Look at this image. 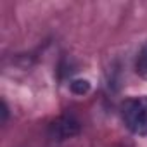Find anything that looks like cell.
<instances>
[{
    "mask_svg": "<svg viewBox=\"0 0 147 147\" xmlns=\"http://www.w3.org/2000/svg\"><path fill=\"white\" fill-rule=\"evenodd\" d=\"M125 126L135 135H147V95L131 97L121 106Z\"/></svg>",
    "mask_w": 147,
    "mask_h": 147,
    "instance_id": "cell-1",
    "label": "cell"
},
{
    "mask_svg": "<svg viewBox=\"0 0 147 147\" xmlns=\"http://www.w3.org/2000/svg\"><path fill=\"white\" fill-rule=\"evenodd\" d=\"M49 133L54 140H66V138H71L80 133V121L71 116V114H64V116H59L55 121L50 123L49 126Z\"/></svg>",
    "mask_w": 147,
    "mask_h": 147,
    "instance_id": "cell-2",
    "label": "cell"
},
{
    "mask_svg": "<svg viewBox=\"0 0 147 147\" xmlns=\"http://www.w3.org/2000/svg\"><path fill=\"white\" fill-rule=\"evenodd\" d=\"M135 71L137 75L147 80V42L142 45V49L137 54V61H135Z\"/></svg>",
    "mask_w": 147,
    "mask_h": 147,
    "instance_id": "cell-3",
    "label": "cell"
},
{
    "mask_svg": "<svg viewBox=\"0 0 147 147\" xmlns=\"http://www.w3.org/2000/svg\"><path fill=\"white\" fill-rule=\"evenodd\" d=\"M71 90L75 94H78V95H83V94H87L90 90V83L87 80H75L71 83Z\"/></svg>",
    "mask_w": 147,
    "mask_h": 147,
    "instance_id": "cell-4",
    "label": "cell"
},
{
    "mask_svg": "<svg viewBox=\"0 0 147 147\" xmlns=\"http://www.w3.org/2000/svg\"><path fill=\"white\" fill-rule=\"evenodd\" d=\"M7 114H9L7 104H5V100H2V121H4V123H5V119H7Z\"/></svg>",
    "mask_w": 147,
    "mask_h": 147,
    "instance_id": "cell-5",
    "label": "cell"
}]
</instances>
